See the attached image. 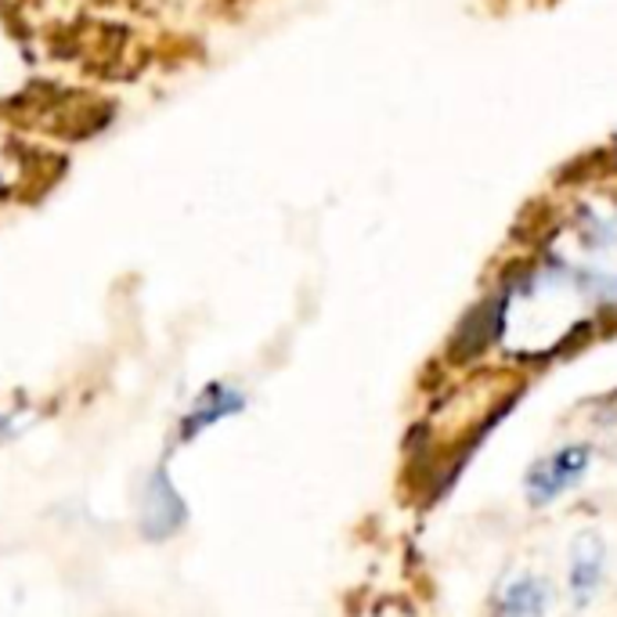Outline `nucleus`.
<instances>
[{
  "mask_svg": "<svg viewBox=\"0 0 617 617\" xmlns=\"http://www.w3.org/2000/svg\"><path fill=\"white\" fill-rule=\"evenodd\" d=\"M545 603H548L545 582H538V578H520V582H510L499 593L495 617H542L545 614Z\"/></svg>",
  "mask_w": 617,
  "mask_h": 617,
  "instance_id": "4",
  "label": "nucleus"
},
{
  "mask_svg": "<svg viewBox=\"0 0 617 617\" xmlns=\"http://www.w3.org/2000/svg\"><path fill=\"white\" fill-rule=\"evenodd\" d=\"M8 430H11V422H8V416H0V441H4V437H8Z\"/></svg>",
  "mask_w": 617,
  "mask_h": 617,
  "instance_id": "6",
  "label": "nucleus"
},
{
  "mask_svg": "<svg viewBox=\"0 0 617 617\" xmlns=\"http://www.w3.org/2000/svg\"><path fill=\"white\" fill-rule=\"evenodd\" d=\"M588 462H593V451L588 445H567L553 451V456L538 459L527 470V499L531 505H548L560 499L564 491H571L585 477Z\"/></svg>",
  "mask_w": 617,
  "mask_h": 617,
  "instance_id": "1",
  "label": "nucleus"
},
{
  "mask_svg": "<svg viewBox=\"0 0 617 617\" xmlns=\"http://www.w3.org/2000/svg\"><path fill=\"white\" fill-rule=\"evenodd\" d=\"M603 578V545L593 538H582L571 560V596L578 607H585Z\"/></svg>",
  "mask_w": 617,
  "mask_h": 617,
  "instance_id": "2",
  "label": "nucleus"
},
{
  "mask_svg": "<svg viewBox=\"0 0 617 617\" xmlns=\"http://www.w3.org/2000/svg\"><path fill=\"white\" fill-rule=\"evenodd\" d=\"M499 322H502V296H491L480 307H473L470 314H466V322H462L459 336H456V347L462 354L484 351L488 339L499 333Z\"/></svg>",
  "mask_w": 617,
  "mask_h": 617,
  "instance_id": "3",
  "label": "nucleus"
},
{
  "mask_svg": "<svg viewBox=\"0 0 617 617\" xmlns=\"http://www.w3.org/2000/svg\"><path fill=\"white\" fill-rule=\"evenodd\" d=\"M245 401H242V394L239 390H231V387H210L202 397H199V405L191 408V416H188V427L185 433H199L202 427H213V422H221L224 416H231V411H239Z\"/></svg>",
  "mask_w": 617,
  "mask_h": 617,
  "instance_id": "5",
  "label": "nucleus"
}]
</instances>
